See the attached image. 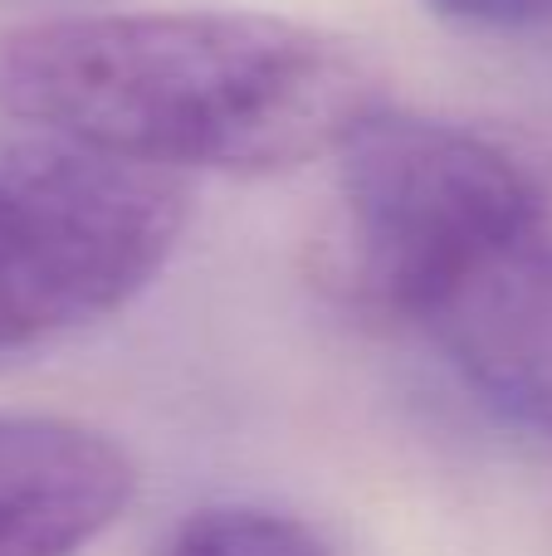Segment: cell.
Segmentation results:
<instances>
[{
	"label": "cell",
	"instance_id": "5",
	"mask_svg": "<svg viewBox=\"0 0 552 556\" xmlns=\"http://www.w3.org/2000/svg\"><path fill=\"white\" fill-rule=\"evenodd\" d=\"M137 469L64 415H0V556H78L127 513Z\"/></svg>",
	"mask_w": 552,
	"mask_h": 556
},
{
	"label": "cell",
	"instance_id": "7",
	"mask_svg": "<svg viewBox=\"0 0 552 556\" xmlns=\"http://www.w3.org/2000/svg\"><path fill=\"white\" fill-rule=\"evenodd\" d=\"M426 5L479 29H548L552 25V0H426Z\"/></svg>",
	"mask_w": 552,
	"mask_h": 556
},
{
	"label": "cell",
	"instance_id": "6",
	"mask_svg": "<svg viewBox=\"0 0 552 556\" xmlns=\"http://www.w3.org/2000/svg\"><path fill=\"white\" fill-rule=\"evenodd\" d=\"M156 556H338V547L293 513L215 503L186 513Z\"/></svg>",
	"mask_w": 552,
	"mask_h": 556
},
{
	"label": "cell",
	"instance_id": "3",
	"mask_svg": "<svg viewBox=\"0 0 552 556\" xmlns=\"http://www.w3.org/2000/svg\"><path fill=\"white\" fill-rule=\"evenodd\" d=\"M186 230L172 172L49 142L0 166V352L127 307Z\"/></svg>",
	"mask_w": 552,
	"mask_h": 556
},
{
	"label": "cell",
	"instance_id": "2",
	"mask_svg": "<svg viewBox=\"0 0 552 556\" xmlns=\"http://www.w3.org/2000/svg\"><path fill=\"white\" fill-rule=\"evenodd\" d=\"M543 215V181L504 142L381 108L338 152L323 269L362 313L416 327L469 260Z\"/></svg>",
	"mask_w": 552,
	"mask_h": 556
},
{
	"label": "cell",
	"instance_id": "1",
	"mask_svg": "<svg viewBox=\"0 0 552 556\" xmlns=\"http://www.w3.org/2000/svg\"><path fill=\"white\" fill-rule=\"evenodd\" d=\"M387 108L357 39L260 10L54 15L0 29V113L156 172L284 176Z\"/></svg>",
	"mask_w": 552,
	"mask_h": 556
},
{
	"label": "cell",
	"instance_id": "4",
	"mask_svg": "<svg viewBox=\"0 0 552 556\" xmlns=\"http://www.w3.org/2000/svg\"><path fill=\"white\" fill-rule=\"evenodd\" d=\"M416 327L479 405L518 430L552 434V215L469 260Z\"/></svg>",
	"mask_w": 552,
	"mask_h": 556
}]
</instances>
